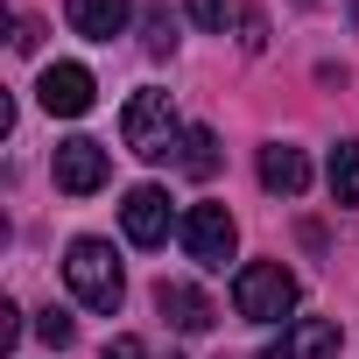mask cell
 <instances>
[{
  "label": "cell",
  "mask_w": 359,
  "mask_h": 359,
  "mask_svg": "<svg viewBox=\"0 0 359 359\" xmlns=\"http://www.w3.org/2000/svg\"><path fill=\"white\" fill-rule=\"evenodd\" d=\"M184 120H176V106H169V92H134L127 99V113H120V141L134 148V155H148V162H162V155H176L184 148Z\"/></svg>",
  "instance_id": "cell-1"
},
{
  "label": "cell",
  "mask_w": 359,
  "mask_h": 359,
  "mask_svg": "<svg viewBox=\"0 0 359 359\" xmlns=\"http://www.w3.org/2000/svg\"><path fill=\"white\" fill-rule=\"evenodd\" d=\"M64 282H71V296H78L85 310H120V296H127V275H120V261H113L106 240H71Z\"/></svg>",
  "instance_id": "cell-2"
},
{
  "label": "cell",
  "mask_w": 359,
  "mask_h": 359,
  "mask_svg": "<svg viewBox=\"0 0 359 359\" xmlns=\"http://www.w3.org/2000/svg\"><path fill=\"white\" fill-rule=\"evenodd\" d=\"M233 303H240V317L275 324V317L296 310V275H289L282 261H247V268L233 275Z\"/></svg>",
  "instance_id": "cell-3"
},
{
  "label": "cell",
  "mask_w": 359,
  "mask_h": 359,
  "mask_svg": "<svg viewBox=\"0 0 359 359\" xmlns=\"http://www.w3.org/2000/svg\"><path fill=\"white\" fill-rule=\"evenodd\" d=\"M233 247H240V226H233L226 205H191V212H184V254H191L198 268H226Z\"/></svg>",
  "instance_id": "cell-4"
},
{
  "label": "cell",
  "mask_w": 359,
  "mask_h": 359,
  "mask_svg": "<svg viewBox=\"0 0 359 359\" xmlns=\"http://www.w3.org/2000/svg\"><path fill=\"white\" fill-rule=\"evenodd\" d=\"M50 169H57V191L92 198L106 176H113V155H106L99 141H85V134H78V141H64V148H57V162H50Z\"/></svg>",
  "instance_id": "cell-5"
},
{
  "label": "cell",
  "mask_w": 359,
  "mask_h": 359,
  "mask_svg": "<svg viewBox=\"0 0 359 359\" xmlns=\"http://www.w3.org/2000/svg\"><path fill=\"white\" fill-rule=\"evenodd\" d=\"M36 99H43V113L78 120V113H92V71L85 64H50L43 85H36Z\"/></svg>",
  "instance_id": "cell-6"
},
{
  "label": "cell",
  "mask_w": 359,
  "mask_h": 359,
  "mask_svg": "<svg viewBox=\"0 0 359 359\" xmlns=\"http://www.w3.org/2000/svg\"><path fill=\"white\" fill-rule=\"evenodd\" d=\"M120 226H127L134 247H162V240H169V198H162L155 184H134L127 205H120Z\"/></svg>",
  "instance_id": "cell-7"
},
{
  "label": "cell",
  "mask_w": 359,
  "mask_h": 359,
  "mask_svg": "<svg viewBox=\"0 0 359 359\" xmlns=\"http://www.w3.org/2000/svg\"><path fill=\"white\" fill-rule=\"evenodd\" d=\"M268 359H338V324H331V317H296V324L268 345Z\"/></svg>",
  "instance_id": "cell-8"
},
{
  "label": "cell",
  "mask_w": 359,
  "mask_h": 359,
  "mask_svg": "<svg viewBox=\"0 0 359 359\" xmlns=\"http://www.w3.org/2000/svg\"><path fill=\"white\" fill-rule=\"evenodd\" d=\"M127 15H134V0H64V22L92 43H113L127 29Z\"/></svg>",
  "instance_id": "cell-9"
},
{
  "label": "cell",
  "mask_w": 359,
  "mask_h": 359,
  "mask_svg": "<svg viewBox=\"0 0 359 359\" xmlns=\"http://www.w3.org/2000/svg\"><path fill=\"white\" fill-rule=\"evenodd\" d=\"M261 184H268L275 198H296V191H310V162H303V148H289V141H268V148H261Z\"/></svg>",
  "instance_id": "cell-10"
},
{
  "label": "cell",
  "mask_w": 359,
  "mask_h": 359,
  "mask_svg": "<svg viewBox=\"0 0 359 359\" xmlns=\"http://www.w3.org/2000/svg\"><path fill=\"white\" fill-rule=\"evenodd\" d=\"M155 310H162L176 331H212V303H205L191 282H162V289H155Z\"/></svg>",
  "instance_id": "cell-11"
},
{
  "label": "cell",
  "mask_w": 359,
  "mask_h": 359,
  "mask_svg": "<svg viewBox=\"0 0 359 359\" xmlns=\"http://www.w3.org/2000/svg\"><path fill=\"white\" fill-rule=\"evenodd\" d=\"M331 198L338 205H359V141H338L331 148Z\"/></svg>",
  "instance_id": "cell-12"
},
{
  "label": "cell",
  "mask_w": 359,
  "mask_h": 359,
  "mask_svg": "<svg viewBox=\"0 0 359 359\" xmlns=\"http://www.w3.org/2000/svg\"><path fill=\"white\" fill-rule=\"evenodd\" d=\"M184 169H191V176H212V169H219V141H212V127H191V134H184Z\"/></svg>",
  "instance_id": "cell-13"
},
{
  "label": "cell",
  "mask_w": 359,
  "mask_h": 359,
  "mask_svg": "<svg viewBox=\"0 0 359 359\" xmlns=\"http://www.w3.org/2000/svg\"><path fill=\"white\" fill-rule=\"evenodd\" d=\"M36 338H43V345H57V352H64V345H71V338H78V324H71V310H57V303H50V310H43V317H36Z\"/></svg>",
  "instance_id": "cell-14"
},
{
  "label": "cell",
  "mask_w": 359,
  "mask_h": 359,
  "mask_svg": "<svg viewBox=\"0 0 359 359\" xmlns=\"http://www.w3.org/2000/svg\"><path fill=\"white\" fill-rule=\"evenodd\" d=\"M184 8H191V22H198V29H226L233 0H184Z\"/></svg>",
  "instance_id": "cell-15"
},
{
  "label": "cell",
  "mask_w": 359,
  "mask_h": 359,
  "mask_svg": "<svg viewBox=\"0 0 359 359\" xmlns=\"http://www.w3.org/2000/svg\"><path fill=\"white\" fill-rule=\"evenodd\" d=\"M99 359H148V345H141V338H113Z\"/></svg>",
  "instance_id": "cell-16"
},
{
  "label": "cell",
  "mask_w": 359,
  "mask_h": 359,
  "mask_svg": "<svg viewBox=\"0 0 359 359\" xmlns=\"http://www.w3.org/2000/svg\"><path fill=\"white\" fill-rule=\"evenodd\" d=\"M15 338H22V310H15V303H0V345H15Z\"/></svg>",
  "instance_id": "cell-17"
},
{
  "label": "cell",
  "mask_w": 359,
  "mask_h": 359,
  "mask_svg": "<svg viewBox=\"0 0 359 359\" xmlns=\"http://www.w3.org/2000/svg\"><path fill=\"white\" fill-rule=\"evenodd\" d=\"M176 36H169V15H148V50H169Z\"/></svg>",
  "instance_id": "cell-18"
},
{
  "label": "cell",
  "mask_w": 359,
  "mask_h": 359,
  "mask_svg": "<svg viewBox=\"0 0 359 359\" xmlns=\"http://www.w3.org/2000/svg\"><path fill=\"white\" fill-rule=\"evenodd\" d=\"M36 43H43V22L22 15V22H15V50H36Z\"/></svg>",
  "instance_id": "cell-19"
},
{
  "label": "cell",
  "mask_w": 359,
  "mask_h": 359,
  "mask_svg": "<svg viewBox=\"0 0 359 359\" xmlns=\"http://www.w3.org/2000/svg\"><path fill=\"white\" fill-rule=\"evenodd\" d=\"M240 29H247V36H240V43H247V50H261V43H268V22H261V15H247V22H240Z\"/></svg>",
  "instance_id": "cell-20"
}]
</instances>
